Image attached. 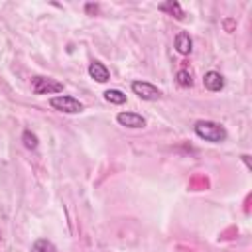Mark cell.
<instances>
[{
	"instance_id": "obj_1",
	"label": "cell",
	"mask_w": 252,
	"mask_h": 252,
	"mask_svg": "<svg viewBox=\"0 0 252 252\" xmlns=\"http://www.w3.org/2000/svg\"><path fill=\"white\" fill-rule=\"evenodd\" d=\"M195 134L201 138V140H207V142H213V144H220L226 140V128L219 122H213V120H199L195 124Z\"/></svg>"
},
{
	"instance_id": "obj_2",
	"label": "cell",
	"mask_w": 252,
	"mask_h": 252,
	"mask_svg": "<svg viewBox=\"0 0 252 252\" xmlns=\"http://www.w3.org/2000/svg\"><path fill=\"white\" fill-rule=\"evenodd\" d=\"M49 104H51V108H55L59 112H67V114H77V112L83 110V104L75 96H69V94L51 96L49 98Z\"/></svg>"
},
{
	"instance_id": "obj_3",
	"label": "cell",
	"mask_w": 252,
	"mask_h": 252,
	"mask_svg": "<svg viewBox=\"0 0 252 252\" xmlns=\"http://www.w3.org/2000/svg\"><path fill=\"white\" fill-rule=\"evenodd\" d=\"M32 91L33 94H53V93H63V83L49 79V77H33L32 79Z\"/></svg>"
},
{
	"instance_id": "obj_4",
	"label": "cell",
	"mask_w": 252,
	"mask_h": 252,
	"mask_svg": "<svg viewBox=\"0 0 252 252\" xmlns=\"http://www.w3.org/2000/svg\"><path fill=\"white\" fill-rule=\"evenodd\" d=\"M132 91L142 100H158L161 96V91L158 87H154L152 83H146V81H134L132 83Z\"/></svg>"
},
{
	"instance_id": "obj_5",
	"label": "cell",
	"mask_w": 252,
	"mask_h": 252,
	"mask_svg": "<svg viewBox=\"0 0 252 252\" xmlns=\"http://www.w3.org/2000/svg\"><path fill=\"white\" fill-rule=\"evenodd\" d=\"M116 120L120 126H126V128H144L146 126V118L138 112H118Z\"/></svg>"
},
{
	"instance_id": "obj_6",
	"label": "cell",
	"mask_w": 252,
	"mask_h": 252,
	"mask_svg": "<svg viewBox=\"0 0 252 252\" xmlns=\"http://www.w3.org/2000/svg\"><path fill=\"white\" fill-rule=\"evenodd\" d=\"M89 75H91V79H94L96 83H106V81L110 79V71H108L106 65L100 63V61H93V63L89 65Z\"/></svg>"
},
{
	"instance_id": "obj_7",
	"label": "cell",
	"mask_w": 252,
	"mask_h": 252,
	"mask_svg": "<svg viewBox=\"0 0 252 252\" xmlns=\"http://www.w3.org/2000/svg\"><path fill=\"white\" fill-rule=\"evenodd\" d=\"M203 85H205L209 91L217 93V91H220V89L224 87V77H222L220 73H217V71H209V73H205V77H203Z\"/></svg>"
},
{
	"instance_id": "obj_8",
	"label": "cell",
	"mask_w": 252,
	"mask_h": 252,
	"mask_svg": "<svg viewBox=\"0 0 252 252\" xmlns=\"http://www.w3.org/2000/svg\"><path fill=\"white\" fill-rule=\"evenodd\" d=\"M175 49H177L181 55H189V53H191V49H193V41H191L189 33L179 32V33L175 35Z\"/></svg>"
},
{
	"instance_id": "obj_9",
	"label": "cell",
	"mask_w": 252,
	"mask_h": 252,
	"mask_svg": "<svg viewBox=\"0 0 252 252\" xmlns=\"http://www.w3.org/2000/svg\"><path fill=\"white\" fill-rule=\"evenodd\" d=\"M104 100L110 102V104H124L126 102V94L118 89H108L104 91Z\"/></svg>"
},
{
	"instance_id": "obj_10",
	"label": "cell",
	"mask_w": 252,
	"mask_h": 252,
	"mask_svg": "<svg viewBox=\"0 0 252 252\" xmlns=\"http://www.w3.org/2000/svg\"><path fill=\"white\" fill-rule=\"evenodd\" d=\"M159 10H161V12H169V14L175 16L177 20H183V10H181V6H179L177 2H173V0L159 4Z\"/></svg>"
},
{
	"instance_id": "obj_11",
	"label": "cell",
	"mask_w": 252,
	"mask_h": 252,
	"mask_svg": "<svg viewBox=\"0 0 252 252\" xmlns=\"http://www.w3.org/2000/svg\"><path fill=\"white\" fill-rule=\"evenodd\" d=\"M32 252H57V250L47 238H37L32 246Z\"/></svg>"
},
{
	"instance_id": "obj_12",
	"label": "cell",
	"mask_w": 252,
	"mask_h": 252,
	"mask_svg": "<svg viewBox=\"0 0 252 252\" xmlns=\"http://www.w3.org/2000/svg\"><path fill=\"white\" fill-rule=\"evenodd\" d=\"M22 142H24V146H26L28 150H37V146H39L37 136H35L33 132H30V130H24V134H22Z\"/></svg>"
},
{
	"instance_id": "obj_13",
	"label": "cell",
	"mask_w": 252,
	"mask_h": 252,
	"mask_svg": "<svg viewBox=\"0 0 252 252\" xmlns=\"http://www.w3.org/2000/svg\"><path fill=\"white\" fill-rule=\"evenodd\" d=\"M175 79H177V83H179L181 87H191V85H193V77H191V73H189V71H185V69L177 71Z\"/></svg>"
}]
</instances>
